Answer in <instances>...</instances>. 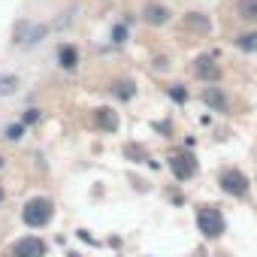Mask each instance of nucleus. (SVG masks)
Instances as JSON below:
<instances>
[{"instance_id":"nucleus-1","label":"nucleus","mask_w":257,"mask_h":257,"mask_svg":"<svg viewBox=\"0 0 257 257\" xmlns=\"http://www.w3.org/2000/svg\"><path fill=\"white\" fill-rule=\"evenodd\" d=\"M52 215H55V206H52V200H46V197H34V200H28V206L22 209V218H25L28 227H46V224L52 221Z\"/></svg>"},{"instance_id":"nucleus-2","label":"nucleus","mask_w":257,"mask_h":257,"mask_svg":"<svg viewBox=\"0 0 257 257\" xmlns=\"http://www.w3.org/2000/svg\"><path fill=\"white\" fill-rule=\"evenodd\" d=\"M197 227H200L203 236L218 239V236L227 230V221H224V215H221L218 206H203V209L197 212Z\"/></svg>"},{"instance_id":"nucleus-3","label":"nucleus","mask_w":257,"mask_h":257,"mask_svg":"<svg viewBox=\"0 0 257 257\" xmlns=\"http://www.w3.org/2000/svg\"><path fill=\"white\" fill-rule=\"evenodd\" d=\"M46 242L40 236H25L13 245V257H46Z\"/></svg>"},{"instance_id":"nucleus-4","label":"nucleus","mask_w":257,"mask_h":257,"mask_svg":"<svg viewBox=\"0 0 257 257\" xmlns=\"http://www.w3.org/2000/svg\"><path fill=\"white\" fill-rule=\"evenodd\" d=\"M221 188H224V194H230V197H245L248 179H245L239 170H224V173H221Z\"/></svg>"},{"instance_id":"nucleus-5","label":"nucleus","mask_w":257,"mask_h":257,"mask_svg":"<svg viewBox=\"0 0 257 257\" xmlns=\"http://www.w3.org/2000/svg\"><path fill=\"white\" fill-rule=\"evenodd\" d=\"M170 167H173L176 179H191V176L197 173V161H194L191 155H173V158H170Z\"/></svg>"},{"instance_id":"nucleus-6","label":"nucleus","mask_w":257,"mask_h":257,"mask_svg":"<svg viewBox=\"0 0 257 257\" xmlns=\"http://www.w3.org/2000/svg\"><path fill=\"white\" fill-rule=\"evenodd\" d=\"M146 22L149 25H167L170 22V10L167 7H158V4H149L146 7Z\"/></svg>"},{"instance_id":"nucleus-7","label":"nucleus","mask_w":257,"mask_h":257,"mask_svg":"<svg viewBox=\"0 0 257 257\" xmlns=\"http://www.w3.org/2000/svg\"><path fill=\"white\" fill-rule=\"evenodd\" d=\"M58 64H61L64 70H76V67H79V52H76L73 46H61V49H58Z\"/></svg>"},{"instance_id":"nucleus-8","label":"nucleus","mask_w":257,"mask_h":257,"mask_svg":"<svg viewBox=\"0 0 257 257\" xmlns=\"http://www.w3.org/2000/svg\"><path fill=\"white\" fill-rule=\"evenodd\" d=\"M236 46H239L242 52H254V49H257V34H245V37H239Z\"/></svg>"},{"instance_id":"nucleus-9","label":"nucleus","mask_w":257,"mask_h":257,"mask_svg":"<svg viewBox=\"0 0 257 257\" xmlns=\"http://www.w3.org/2000/svg\"><path fill=\"white\" fill-rule=\"evenodd\" d=\"M22 137H25V124H22V121H19V124H10V127H7V140H10V143H19Z\"/></svg>"},{"instance_id":"nucleus-10","label":"nucleus","mask_w":257,"mask_h":257,"mask_svg":"<svg viewBox=\"0 0 257 257\" xmlns=\"http://www.w3.org/2000/svg\"><path fill=\"white\" fill-rule=\"evenodd\" d=\"M239 10H242V19H257V0H242Z\"/></svg>"},{"instance_id":"nucleus-11","label":"nucleus","mask_w":257,"mask_h":257,"mask_svg":"<svg viewBox=\"0 0 257 257\" xmlns=\"http://www.w3.org/2000/svg\"><path fill=\"white\" fill-rule=\"evenodd\" d=\"M97 118H100V124L106 127V131H112V127H115V115H109V109H100Z\"/></svg>"},{"instance_id":"nucleus-12","label":"nucleus","mask_w":257,"mask_h":257,"mask_svg":"<svg viewBox=\"0 0 257 257\" xmlns=\"http://www.w3.org/2000/svg\"><path fill=\"white\" fill-rule=\"evenodd\" d=\"M170 97H173L176 103H185V100H188V91H185L182 85H173V88H170Z\"/></svg>"},{"instance_id":"nucleus-13","label":"nucleus","mask_w":257,"mask_h":257,"mask_svg":"<svg viewBox=\"0 0 257 257\" xmlns=\"http://www.w3.org/2000/svg\"><path fill=\"white\" fill-rule=\"evenodd\" d=\"M206 103H212V106L224 109V97H221V94H215V88H209V91H206Z\"/></svg>"},{"instance_id":"nucleus-14","label":"nucleus","mask_w":257,"mask_h":257,"mask_svg":"<svg viewBox=\"0 0 257 257\" xmlns=\"http://www.w3.org/2000/svg\"><path fill=\"white\" fill-rule=\"evenodd\" d=\"M112 40H115V43H127V28H124V25H115V28H112Z\"/></svg>"},{"instance_id":"nucleus-15","label":"nucleus","mask_w":257,"mask_h":257,"mask_svg":"<svg viewBox=\"0 0 257 257\" xmlns=\"http://www.w3.org/2000/svg\"><path fill=\"white\" fill-rule=\"evenodd\" d=\"M13 85H19V79H13V76H7L4 82H0V94H10V91H13Z\"/></svg>"},{"instance_id":"nucleus-16","label":"nucleus","mask_w":257,"mask_h":257,"mask_svg":"<svg viewBox=\"0 0 257 257\" xmlns=\"http://www.w3.org/2000/svg\"><path fill=\"white\" fill-rule=\"evenodd\" d=\"M37 118H40V109H28V115L22 118V124H34Z\"/></svg>"},{"instance_id":"nucleus-17","label":"nucleus","mask_w":257,"mask_h":257,"mask_svg":"<svg viewBox=\"0 0 257 257\" xmlns=\"http://www.w3.org/2000/svg\"><path fill=\"white\" fill-rule=\"evenodd\" d=\"M0 167H4V158H0Z\"/></svg>"},{"instance_id":"nucleus-18","label":"nucleus","mask_w":257,"mask_h":257,"mask_svg":"<svg viewBox=\"0 0 257 257\" xmlns=\"http://www.w3.org/2000/svg\"><path fill=\"white\" fill-rule=\"evenodd\" d=\"M0 200H4V191H0Z\"/></svg>"}]
</instances>
